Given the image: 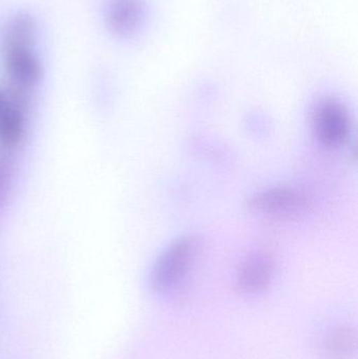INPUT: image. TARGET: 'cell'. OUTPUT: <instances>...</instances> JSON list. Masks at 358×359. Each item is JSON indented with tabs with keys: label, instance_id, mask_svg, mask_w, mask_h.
<instances>
[{
	"label": "cell",
	"instance_id": "cell-1",
	"mask_svg": "<svg viewBox=\"0 0 358 359\" xmlns=\"http://www.w3.org/2000/svg\"><path fill=\"white\" fill-rule=\"evenodd\" d=\"M198 236L187 234L164 249L151 271V286L156 292L165 293L176 288L188 273L199 255Z\"/></svg>",
	"mask_w": 358,
	"mask_h": 359
},
{
	"label": "cell",
	"instance_id": "cell-2",
	"mask_svg": "<svg viewBox=\"0 0 358 359\" xmlns=\"http://www.w3.org/2000/svg\"><path fill=\"white\" fill-rule=\"evenodd\" d=\"M310 121L315 138L328 149L342 147L350 134L348 111L336 99L317 101L311 109Z\"/></svg>",
	"mask_w": 358,
	"mask_h": 359
},
{
	"label": "cell",
	"instance_id": "cell-3",
	"mask_svg": "<svg viewBox=\"0 0 358 359\" xmlns=\"http://www.w3.org/2000/svg\"><path fill=\"white\" fill-rule=\"evenodd\" d=\"M306 194L290 186H275L254 192L246 201L248 211L273 217H292L308 208Z\"/></svg>",
	"mask_w": 358,
	"mask_h": 359
},
{
	"label": "cell",
	"instance_id": "cell-4",
	"mask_svg": "<svg viewBox=\"0 0 358 359\" xmlns=\"http://www.w3.org/2000/svg\"><path fill=\"white\" fill-rule=\"evenodd\" d=\"M2 50L8 81L29 88H34L40 83L43 76V67L34 52V46H6Z\"/></svg>",
	"mask_w": 358,
	"mask_h": 359
},
{
	"label": "cell",
	"instance_id": "cell-5",
	"mask_svg": "<svg viewBox=\"0 0 358 359\" xmlns=\"http://www.w3.org/2000/svg\"><path fill=\"white\" fill-rule=\"evenodd\" d=\"M146 19L144 0H109L105 21L109 31L120 38H130L139 33Z\"/></svg>",
	"mask_w": 358,
	"mask_h": 359
},
{
	"label": "cell",
	"instance_id": "cell-6",
	"mask_svg": "<svg viewBox=\"0 0 358 359\" xmlns=\"http://www.w3.org/2000/svg\"><path fill=\"white\" fill-rule=\"evenodd\" d=\"M275 263L263 251L250 253L242 262L237 276V289L243 294L254 297L264 292L273 280Z\"/></svg>",
	"mask_w": 358,
	"mask_h": 359
},
{
	"label": "cell",
	"instance_id": "cell-7",
	"mask_svg": "<svg viewBox=\"0 0 358 359\" xmlns=\"http://www.w3.org/2000/svg\"><path fill=\"white\" fill-rule=\"evenodd\" d=\"M25 114L6 107L0 113V147L8 151L19 149L27 137Z\"/></svg>",
	"mask_w": 358,
	"mask_h": 359
},
{
	"label": "cell",
	"instance_id": "cell-8",
	"mask_svg": "<svg viewBox=\"0 0 358 359\" xmlns=\"http://www.w3.org/2000/svg\"><path fill=\"white\" fill-rule=\"evenodd\" d=\"M37 33L35 19L27 13H18L10 19L4 36H2V48L15 46H34Z\"/></svg>",
	"mask_w": 358,
	"mask_h": 359
},
{
	"label": "cell",
	"instance_id": "cell-9",
	"mask_svg": "<svg viewBox=\"0 0 358 359\" xmlns=\"http://www.w3.org/2000/svg\"><path fill=\"white\" fill-rule=\"evenodd\" d=\"M354 343V334L349 329H338L326 339V353L332 358H346L352 351Z\"/></svg>",
	"mask_w": 358,
	"mask_h": 359
},
{
	"label": "cell",
	"instance_id": "cell-10",
	"mask_svg": "<svg viewBox=\"0 0 358 359\" xmlns=\"http://www.w3.org/2000/svg\"><path fill=\"white\" fill-rule=\"evenodd\" d=\"M1 90L8 107H12L27 115L33 102V95H32L33 88H25V86L8 81L4 90Z\"/></svg>",
	"mask_w": 358,
	"mask_h": 359
},
{
	"label": "cell",
	"instance_id": "cell-11",
	"mask_svg": "<svg viewBox=\"0 0 358 359\" xmlns=\"http://www.w3.org/2000/svg\"><path fill=\"white\" fill-rule=\"evenodd\" d=\"M15 178V161L8 156L0 157V211L8 205Z\"/></svg>",
	"mask_w": 358,
	"mask_h": 359
},
{
	"label": "cell",
	"instance_id": "cell-12",
	"mask_svg": "<svg viewBox=\"0 0 358 359\" xmlns=\"http://www.w3.org/2000/svg\"><path fill=\"white\" fill-rule=\"evenodd\" d=\"M6 107H8V105H6V98H4V93L0 90V113H1Z\"/></svg>",
	"mask_w": 358,
	"mask_h": 359
}]
</instances>
